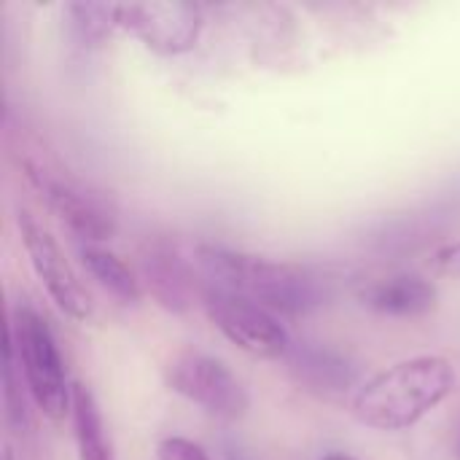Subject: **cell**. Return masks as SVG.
<instances>
[{"instance_id": "8992f818", "label": "cell", "mask_w": 460, "mask_h": 460, "mask_svg": "<svg viewBox=\"0 0 460 460\" xmlns=\"http://www.w3.org/2000/svg\"><path fill=\"white\" fill-rule=\"evenodd\" d=\"M170 388L221 423H237L248 412V394L237 375L213 356L183 353L167 369Z\"/></svg>"}, {"instance_id": "7a4b0ae2", "label": "cell", "mask_w": 460, "mask_h": 460, "mask_svg": "<svg viewBox=\"0 0 460 460\" xmlns=\"http://www.w3.org/2000/svg\"><path fill=\"white\" fill-rule=\"evenodd\" d=\"M456 388V367L442 356H415L369 377L353 396L358 423L404 431L437 410Z\"/></svg>"}, {"instance_id": "2e32d148", "label": "cell", "mask_w": 460, "mask_h": 460, "mask_svg": "<svg viewBox=\"0 0 460 460\" xmlns=\"http://www.w3.org/2000/svg\"><path fill=\"white\" fill-rule=\"evenodd\" d=\"M156 458L159 460H210L208 453L191 442V439H183V437H167L159 442L156 447Z\"/></svg>"}, {"instance_id": "ffe728a7", "label": "cell", "mask_w": 460, "mask_h": 460, "mask_svg": "<svg viewBox=\"0 0 460 460\" xmlns=\"http://www.w3.org/2000/svg\"><path fill=\"white\" fill-rule=\"evenodd\" d=\"M3 460H13V450H11V447H5V456H3Z\"/></svg>"}, {"instance_id": "8fae6325", "label": "cell", "mask_w": 460, "mask_h": 460, "mask_svg": "<svg viewBox=\"0 0 460 460\" xmlns=\"http://www.w3.org/2000/svg\"><path fill=\"white\" fill-rule=\"evenodd\" d=\"M361 305L372 313L391 318H418L437 307V286L420 275H394L385 280L369 283L358 294Z\"/></svg>"}, {"instance_id": "9c48e42d", "label": "cell", "mask_w": 460, "mask_h": 460, "mask_svg": "<svg viewBox=\"0 0 460 460\" xmlns=\"http://www.w3.org/2000/svg\"><path fill=\"white\" fill-rule=\"evenodd\" d=\"M140 275L148 294L170 313H186L202 302L205 283L197 280L191 264L167 240H151L140 251Z\"/></svg>"}, {"instance_id": "9a60e30c", "label": "cell", "mask_w": 460, "mask_h": 460, "mask_svg": "<svg viewBox=\"0 0 460 460\" xmlns=\"http://www.w3.org/2000/svg\"><path fill=\"white\" fill-rule=\"evenodd\" d=\"M19 361H16V350H13V337H11V326L5 323L3 329V399H5V420L11 426V431H24L27 429V410H24V399H22V380L16 377Z\"/></svg>"}, {"instance_id": "6da1fadb", "label": "cell", "mask_w": 460, "mask_h": 460, "mask_svg": "<svg viewBox=\"0 0 460 460\" xmlns=\"http://www.w3.org/2000/svg\"><path fill=\"white\" fill-rule=\"evenodd\" d=\"M197 264L213 286L234 291L264 310L288 318L310 315L326 299V283L302 264L272 261L221 245H199Z\"/></svg>"}, {"instance_id": "30bf717a", "label": "cell", "mask_w": 460, "mask_h": 460, "mask_svg": "<svg viewBox=\"0 0 460 460\" xmlns=\"http://www.w3.org/2000/svg\"><path fill=\"white\" fill-rule=\"evenodd\" d=\"M288 375L294 377V383L321 399H337L342 394H348L356 380H358V367L326 348V345H315V342H299L291 345L288 350Z\"/></svg>"}, {"instance_id": "4fadbf2b", "label": "cell", "mask_w": 460, "mask_h": 460, "mask_svg": "<svg viewBox=\"0 0 460 460\" xmlns=\"http://www.w3.org/2000/svg\"><path fill=\"white\" fill-rule=\"evenodd\" d=\"M67 30L84 49H100L119 30V3H67Z\"/></svg>"}, {"instance_id": "5b68a950", "label": "cell", "mask_w": 460, "mask_h": 460, "mask_svg": "<svg viewBox=\"0 0 460 460\" xmlns=\"http://www.w3.org/2000/svg\"><path fill=\"white\" fill-rule=\"evenodd\" d=\"M202 307L213 326L243 353L253 358H280L288 356L291 340L283 323L261 305L226 291L221 286L205 283Z\"/></svg>"}, {"instance_id": "e0dca14e", "label": "cell", "mask_w": 460, "mask_h": 460, "mask_svg": "<svg viewBox=\"0 0 460 460\" xmlns=\"http://www.w3.org/2000/svg\"><path fill=\"white\" fill-rule=\"evenodd\" d=\"M434 270L439 275H450V278H460V243L445 245L437 251L434 256Z\"/></svg>"}, {"instance_id": "5bb4252c", "label": "cell", "mask_w": 460, "mask_h": 460, "mask_svg": "<svg viewBox=\"0 0 460 460\" xmlns=\"http://www.w3.org/2000/svg\"><path fill=\"white\" fill-rule=\"evenodd\" d=\"M81 261L86 267V272L116 299L121 302H137L140 299V280L137 275L111 251L97 248V245H84L81 248Z\"/></svg>"}, {"instance_id": "52a82bcc", "label": "cell", "mask_w": 460, "mask_h": 460, "mask_svg": "<svg viewBox=\"0 0 460 460\" xmlns=\"http://www.w3.org/2000/svg\"><path fill=\"white\" fill-rule=\"evenodd\" d=\"M16 226H19V237L24 243L27 259H30L40 286L51 296V302L67 318L86 321L92 315V299H89L86 288L81 286L78 275L73 272L70 261L65 259L54 234L30 210L16 213Z\"/></svg>"}, {"instance_id": "ba28073f", "label": "cell", "mask_w": 460, "mask_h": 460, "mask_svg": "<svg viewBox=\"0 0 460 460\" xmlns=\"http://www.w3.org/2000/svg\"><path fill=\"white\" fill-rule=\"evenodd\" d=\"M119 27L135 35L146 49L175 57L197 46L202 13L191 3H119Z\"/></svg>"}, {"instance_id": "ac0fdd59", "label": "cell", "mask_w": 460, "mask_h": 460, "mask_svg": "<svg viewBox=\"0 0 460 460\" xmlns=\"http://www.w3.org/2000/svg\"><path fill=\"white\" fill-rule=\"evenodd\" d=\"M321 460H356L353 456H348V453H329V456H323Z\"/></svg>"}, {"instance_id": "d6986e66", "label": "cell", "mask_w": 460, "mask_h": 460, "mask_svg": "<svg viewBox=\"0 0 460 460\" xmlns=\"http://www.w3.org/2000/svg\"><path fill=\"white\" fill-rule=\"evenodd\" d=\"M453 453H456V458L460 460V429L458 434H456V442H453Z\"/></svg>"}, {"instance_id": "3957f363", "label": "cell", "mask_w": 460, "mask_h": 460, "mask_svg": "<svg viewBox=\"0 0 460 460\" xmlns=\"http://www.w3.org/2000/svg\"><path fill=\"white\" fill-rule=\"evenodd\" d=\"M19 372L35 407L54 423L65 420L73 407V385L65 375V361L49 323L30 307H16L8 321Z\"/></svg>"}, {"instance_id": "277c9868", "label": "cell", "mask_w": 460, "mask_h": 460, "mask_svg": "<svg viewBox=\"0 0 460 460\" xmlns=\"http://www.w3.org/2000/svg\"><path fill=\"white\" fill-rule=\"evenodd\" d=\"M22 170L75 237L86 243H102L116 234V213L97 191L40 159L27 156Z\"/></svg>"}, {"instance_id": "7c38bea8", "label": "cell", "mask_w": 460, "mask_h": 460, "mask_svg": "<svg viewBox=\"0 0 460 460\" xmlns=\"http://www.w3.org/2000/svg\"><path fill=\"white\" fill-rule=\"evenodd\" d=\"M70 420H73L78 460H116L105 420H102V412H100L92 391L86 385H81V383L73 385Z\"/></svg>"}]
</instances>
